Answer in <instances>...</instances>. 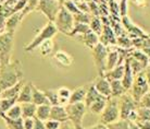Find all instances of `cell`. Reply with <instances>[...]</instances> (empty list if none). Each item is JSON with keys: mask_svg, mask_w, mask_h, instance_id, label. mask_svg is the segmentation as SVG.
Segmentation results:
<instances>
[{"mask_svg": "<svg viewBox=\"0 0 150 129\" xmlns=\"http://www.w3.org/2000/svg\"><path fill=\"white\" fill-rule=\"evenodd\" d=\"M23 80V69L20 60L0 66V92Z\"/></svg>", "mask_w": 150, "mask_h": 129, "instance_id": "obj_1", "label": "cell"}, {"mask_svg": "<svg viewBox=\"0 0 150 129\" xmlns=\"http://www.w3.org/2000/svg\"><path fill=\"white\" fill-rule=\"evenodd\" d=\"M120 104V118L128 122H137V107L138 103L126 92L119 97Z\"/></svg>", "mask_w": 150, "mask_h": 129, "instance_id": "obj_2", "label": "cell"}, {"mask_svg": "<svg viewBox=\"0 0 150 129\" xmlns=\"http://www.w3.org/2000/svg\"><path fill=\"white\" fill-rule=\"evenodd\" d=\"M57 33H58V30H57L54 23L48 22L45 27H42L37 34H36V36L30 41V44H27V45L24 47V50H25V52H33V50L37 49L41 43H44L45 41H47V39H52V38L56 36Z\"/></svg>", "mask_w": 150, "mask_h": 129, "instance_id": "obj_3", "label": "cell"}, {"mask_svg": "<svg viewBox=\"0 0 150 129\" xmlns=\"http://www.w3.org/2000/svg\"><path fill=\"white\" fill-rule=\"evenodd\" d=\"M54 25H56L58 32H60L62 34L69 36L70 33L72 32L73 27L75 25L74 16L71 12H69L65 8L62 6L60 11L58 12V14L54 20Z\"/></svg>", "mask_w": 150, "mask_h": 129, "instance_id": "obj_4", "label": "cell"}, {"mask_svg": "<svg viewBox=\"0 0 150 129\" xmlns=\"http://www.w3.org/2000/svg\"><path fill=\"white\" fill-rule=\"evenodd\" d=\"M99 116H100V123L105 124V125L120 119L119 97H113V96L108 97L105 110H102V113Z\"/></svg>", "mask_w": 150, "mask_h": 129, "instance_id": "obj_5", "label": "cell"}, {"mask_svg": "<svg viewBox=\"0 0 150 129\" xmlns=\"http://www.w3.org/2000/svg\"><path fill=\"white\" fill-rule=\"evenodd\" d=\"M68 112L69 120H71L77 129L83 128V119L86 115L87 107L84 102L81 103H69L65 106Z\"/></svg>", "mask_w": 150, "mask_h": 129, "instance_id": "obj_6", "label": "cell"}, {"mask_svg": "<svg viewBox=\"0 0 150 129\" xmlns=\"http://www.w3.org/2000/svg\"><path fill=\"white\" fill-rule=\"evenodd\" d=\"M13 35L4 32L0 34V66L11 61V52L13 48Z\"/></svg>", "mask_w": 150, "mask_h": 129, "instance_id": "obj_7", "label": "cell"}, {"mask_svg": "<svg viewBox=\"0 0 150 129\" xmlns=\"http://www.w3.org/2000/svg\"><path fill=\"white\" fill-rule=\"evenodd\" d=\"M91 52H93L95 67L98 70V75L105 76V64H107V57H108V47L99 43L98 45L95 46V48L91 49Z\"/></svg>", "mask_w": 150, "mask_h": 129, "instance_id": "obj_8", "label": "cell"}, {"mask_svg": "<svg viewBox=\"0 0 150 129\" xmlns=\"http://www.w3.org/2000/svg\"><path fill=\"white\" fill-rule=\"evenodd\" d=\"M61 6L57 0H39L37 6V11L41 12L49 22H54L58 12L60 11Z\"/></svg>", "mask_w": 150, "mask_h": 129, "instance_id": "obj_9", "label": "cell"}, {"mask_svg": "<svg viewBox=\"0 0 150 129\" xmlns=\"http://www.w3.org/2000/svg\"><path fill=\"white\" fill-rule=\"evenodd\" d=\"M131 95L133 96V99L135 100L136 102L138 103L140 99L144 95L146 94L147 92H149V85L147 83L146 77H145V72H140L134 79L133 85L131 87Z\"/></svg>", "mask_w": 150, "mask_h": 129, "instance_id": "obj_10", "label": "cell"}, {"mask_svg": "<svg viewBox=\"0 0 150 129\" xmlns=\"http://www.w3.org/2000/svg\"><path fill=\"white\" fill-rule=\"evenodd\" d=\"M121 22H122V25L125 29V31L128 33V35H131L129 37L131 38H135V37H149V35H147L145 32H144L142 29L137 25H135L134 23L132 22L129 18L127 15L125 16H122L121 19Z\"/></svg>", "mask_w": 150, "mask_h": 129, "instance_id": "obj_11", "label": "cell"}, {"mask_svg": "<svg viewBox=\"0 0 150 129\" xmlns=\"http://www.w3.org/2000/svg\"><path fill=\"white\" fill-rule=\"evenodd\" d=\"M52 60L59 68H68V67L72 66L74 59L72 57V55H70L67 52H64V50H58L52 56Z\"/></svg>", "mask_w": 150, "mask_h": 129, "instance_id": "obj_12", "label": "cell"}, {"mask_svg": "<svg viewBox=\"0 0 150 129\" xmlns=\"http://www.w3.org/2000/svg\"><path fill=\"white\" fill-rule=\"evenodd\" d=\"M116 35L112 27L110 25H103L101 35L99 36V43L105 46H113L116 45Z\"/></svg>", "mask_w": 150, "mask_h": 129, "instance_id": "obj_13", "label": "cell"}, {"mask_svg": "<svg viewBox=\"0 0 150 129\" xmlns=\"http://www.w3.org/2000/svg\"><path fill=\"white\" fill-rule=\"evenodd\" d=\"M94 85L102 96L110 97L111 96V85H110V80L107 79L105 76H99L96 81H94Z\"/></svg>", "mask_w": 150, "mask_h": 129, "instance_id": "obj_14", "label": "cell"}, {"mask_svg": "<svg viewBox=\"0 0 150 129\" xmlns=\"http://www.w3.org/2000/svg\"><path fill=\"white\" fill-rule=\"evenodd\" d=\"M134 79H135V75L131 68V64H129V61H128V58L125 59L124 61V75L123 78H122V84L123 87H125V90L128 91L131 90L132 85H133V82H134Z\"/></svg>", "mask_w": 150, "mask_h": 129, "instance_id": "obj_15", "label": "cell"}, {"mask_svg": "<svg viewBox=\"0 0 150 129\" xmlns=\"http://www.w3.org/2000/svg\"><path fill=\"white\" fill-rule=\"evenodd\" d=\"M52 120H57V122H67L69 120L68 112L67 108L63 105H53L51 106V110H50V118Z\"/></svg>", "mask_w": 150, "mask_h": 129, "instance_id": "obj_16", "label": "cell"}, {"mask_svg": "<svg viewBox=\"0 0 150 129\" xmlns=\"http://www.w3.org/2000/svg\"><path fill=\"white\" fill-rule=\"evenodd\" d=\"M22 19H23L22 12H14L10 16H8L7 21H6V32L14 34L15 30L18 29L19 24L22 21Z\"/></svg>", "mask_w": 150, "mask_h": 129, "instance_id": "obj_17", "label": "cell"}, {"mask_svg": "<svg viewBox=\"0 0 150 129\" xmlns=\"http://www.w3.org/2000/svg\"><path fill=\"white\" fill-rule=\"evenodd\" d=\"M24 83H25L24 80H22V81L18 82L14 85L1 91L0 92V99H15L18 101V96H19L20 91H21L22 87L24 85Z\"/></svg>", "mask_w": 150, "mask_h": 129, "instance_id": "obj_18", "label": "cell"}, {"mask_svg": "<svg viewBox=\"0 0 150 129\" xmlns=\"http://www.w3.org/2000/svg\"><path fill=\"white\" fill-rule=\"evenodd\" d=\"M33 85L34 84L32 82L24 83V85L20 91L19 96H18V103L22 104V103L32 102V100H33Z\"/></svg>", "mask_w": 150, "mask_h": 129, "instance_id": "obj_19", "label": "cell"}, {"mask_svg": "<svg viewBox=\"0 0 150 129\" xmlns=\"http://www.w3.org/2000/svg\"><path fill=\"white\" fill-rule=\"evenodd\" d=\"M79 39L84 44V45L86 46V47H88L89 49L95 48V46L99 44V35H97L91 30H90L88 33H86V34L79 36Z\"/></svg>", "mask_w": 150, "mask_h": 129, "instance_id": "obj_20", "label": "cell"}, {"mask_svg": "<svg viewBox=\"0 0 150 129\" xmlns=\"http://www.w3.org/2000/svg\"><path fill=\"white\" fill-rule=\"evenodd\" d=\"M89 84H85V85L76 87L74 91H72L71 97H70V103L84 102V101H85V96H86V93H87V90H88Z\"/></svg>", "mask_w": 150, "mask_h": 129, "instance_id": "obj_21", "label": "cell"}, {"mask_svg": "<svg viewBox=\"0 0 150 129\" xmlns=\"http://www.w3.org/2000/svg\"><path fill=\"white\" fill-rule=\"evenodd\" d=\"M100 97H102V95L96 90V87H95V85H94V82L90 83L89 87H88V90H87L86 96H85V101H84V103H85V105H86L87 108L89 107L90 104H93L95 101L99 100Z\"/></svg>", "mask_w": 150, "mask_h": 129, "instance_id": "obj_22", "label": "cell"}, {"mask_svg": "<svg viewBox=\"0 0 150 129\" xmlns=\"http://www.w3.org/2000/svg\"><path fill=\"white\" fill-rule=\"evenodd\" d=\"M119 60H120L119 50H110L109 47H108V57H107V64H105V72L113 69L115 66H117Z\"/></svg>", "mask_w": 150, "mask_h": 129, "instance_id": "obj_23", "label": "cell"}, {"mask_svg": "<svg viewBox=\"0 0 150 129\" xmlns=\"http://www.w3.org/2000/svg\"><path fill=\"white\" fill-rule=\"evenodd\" d=\"M32 102L37 106L38 105H44V104H49V101L46 96L45 91H41L35 85H33V100H32Z\"/></svg>", "mask_w": 150, "mask_h": 129, "instance_id": "obj_24", "label": "cell"}, {"mask_svg": "<svg viewBox=\"0 0 150 129\" xmlns=\"http://www.w3.org/2000/svg\"><path fill=\"white\" fill-rule=\"evenodd\" d=\"M124 75V64H117L113 69L107 71L105 73V77L109 80H122Z\"/></svg>", "mask_w": 150, "mask_h": 129, "instance_id": "obj_25", "label": "cell"}, {"mask_svg": "<svg viewBox=\"0 0 150 129\" xmlns=\"http://www.w3.org/2000/svg\"><path fill=\"white\" fill-rule=\"evenodd\" d=\"M110 85H111V96L113 97H120L125 92H127L123 87L121 80H110Z\"/></svg>", "mask_w": 150, "mask_h": 129, "instance_id": "obj_26", "label": "cell"}, {"mask_svg": "<svg viewBox=\"0 0 150 129\" xmlns=\"http://www.w3.org/2000/svg\"><path fill=\"white\" fill-rule=\"evenodd\" d=\"M22 118H34L36 115L37 105H35L33 102L30 103H22Z\"/></svg>", "mask_w": 150, "mask_h": 129, "instance_id": "obj_27", "label": "cell"}, {"mask_svg": "<svg viewBox=\"0 0 150 129\" xmlns=\"http://www.w3.org/2000/svg\"><path fill=\"white\" fill-rule=\"evenodd\" d=\"M50 110H51V105H49V104L38 105L35 117L42 120V122H47L50 118Z\"/></svg>", "mask_w": 150, "mask_h": 129, "instance_id": "obj_28", "label": "cell"}, {"mask_svg": "<svg viewBox=\"0 0 150 129\" xmlns=\"http://www.w3.org/2000/svg\"><path fill=\"white\" fill-rule=\"evenodd\" d=\"M107 100H108V97H105V96H102V97H100L99 100L95 101L93 104H90L89 107H88L87 110H89L90 112L93 113V114L100 115L102 113V110H105V104H107Z\"/></svg>", "mask_w": 150, "mask_h": 129, "instance_id": "obj_29", "label": "cell"}, {"mask_svg": "<svg viewBox=\"0 0 150 129\" xmlns=\"http://www.w3.org/2000/svg\"><path fill=\"white\" fill-rule=\"evenodd\" d=\"M58 95H59V105L67 106L70 103V97H71L72 91L67 87H61L58 90Z\"/></svg>", "mask_w": 150, "mask_h": 129, "instance_id": "obj_30", "label": "cell"}, {"mask_svg": "<svg viewBox=\"0 0 150 129\" xmlns=\"http://www.w3.org/2000/svg\"><path fill=\"white\" fill-rule=\"evenodd\" d=\"M90 31L89 24H85V23H75L74 27L72 32L70 33V37H75V36H82V35L86 34Z\"/></svg>", "mask_w": 150, "mask_h": 129, "instance_id": "obj_31", "label": "cell"}, {"mask_svg": "<svg viewBox=\"0 0 150 129\" xmlns=\"http://www.w3.org/2000/svg\"><path fill=\"white\" fill-rule=\"evenodd\" d=\"M129 56H132L133 58H135L136 60H138L140 64H144V67L147 68L148 64H149V58L147 56V54L142 49H134L132 50Z\"/></svg>", "mask_w": 150, "mask_h": 129, "instance_id": "obj_32", "label": "cell"}, {"mask_svg": "<svg viewBox=\"0 0 150 129\" xmlns=\"http://www.w3.org/2000/svg\"><path fill=\"white\" fill-rule=\"evenodd\" d=\"M53 45L54 44H53L52 39H47L44 43H41L37 49L39 50V53H40L42 57H48V56H50V54L52 53Z\"/></svg>", "mask_w": 150, "mask_h": 129, "instance_id": "obj_33", "label": "cell"}, {"mask_svg": "<svg viewBox=\"0 0 150 129\" xmlns=\"http://www.w3.org/2000/svg\"><path fill=\"white\" fill-rule=\"evenodd\" d=\"M89 27H90V30L95 32L97 35H101L102 33V30H103V23H102L101 19L98 16V15H94L91 20H90V23H89Z\"/></svg>", "mask_w": 150, "mask_h": 129, "instance_id": "obj_34", "label": "cell"}, {"mask_svg": "<svg viewBox=\"0 0 150 129\" xmlns=\"http://www.w3.org/2000/svg\"><path fill=\"white\" fill-rule=\"evenodd\" d=\"M4 116L8 118H11V119H19V118H22V107H21V104L20 103H16L13 106L8 110L6 113H4Z\"/></svg>", "mask_w": 150, "mask_h": 129, "instance_id": "obj_35", "label": "cell"}, {"mask_svg": "<svg viewBox=\"0 0 150 129\" xmlns=\"http://www.w3.org/2000/svg\"><path fill=\"white\" fill-rule=\"evenodd\" d=\"M6 123V126L8 129H24V125H23V118H19V119H11L4 116L2 118Z\"/></svg>", "mask_w": 150, "mask_h": 129, "instance_id": "obj_36", "label": "cell"}, {"mask_svg": "<svg viewBox=\"0 0 150 129\" xmlns=\"http://www.w3.org/2000/svg\"><path fill=\"white\" fill-rule=\"evenodd\" d=\"M108 128L109 129H128V126H129V122L126 120V119H117L115 122L111 123V124H108Z\"/></svg>", "mask_w": 150, "mask_h": 129, "instance_id": "obj_37", "label": "cell"}, {"mask_svg": "<svg viewBox=\"0 0 150 129\" xmlns=\"http://www.w3.org/2000/svg\"><path fill=\"white\" fill-rule=\"evenodd\" d=\"M116 45L121 46V48H124V49H128L133 46V43H132V38L127 37L126 35H123V36H119L116 38Z\"/></svg>", "mask_w": 150, "mask_h": 129, "instance_id": "obj_38", "label": "cell"}, {"mask_svg": "<svg viewBox=\"0 0 150 129\" xmlns=\"http://www.w3.org/2000/svg\"><path fill=\"white\" fill-rule=\"evenodd\" d=\"M74 16V21L75 23H85V24H89L90 20L93 16H90L87 12H79V13H75L73 14Z\"/></svg>", "mask_w": 150, "mask_h": 129, "instance_id": "obj_39", "label": "cell"}, {"mask_svg": "<svg viewBox=\"0 0 150 129\" xmlns=\"http://www.w3.org/2000/svg\"><path fill=\"white\" fill-rule=\"evenodd\" d=\"M46 96L49 101V104L53 106V105H59V95L57 90H47L45 91Z\"/></svg>", "mask_w": 150, "mask_h": 129, "instance_id": "obj_40", "label": "cell"}, {"mask_svg": "<svg viewBox=\"0 0 150 129\" xmlns=\"http://www.w3.org/2000/svg\"><path fill=\"white\" fill-rule=\"evenodd\" d=\"M137 120H150V108L143 106L137 107Z\"/></svg>", "mask_w": 150, "mask_h": 129, "instance_id": "obj_41", "label": "cell"}, {"mask_svg": "<svg viewBox=\"0 0 150 129\" xmlns=\"http://www.w3.org/2000/svg\"><path fill=\"white\" fill-rule=\"evenodd\" d=\"M16 103H18V101L15 99H0V108L4 114L8 110H10Z\"/></svg>", "mask_w": 150, "mask_h": 129, "instance_id": "obj_42", "label": "cell"}, {"mask_svg": "<svg viewBox=\"0 0 150 129\" xmlns=\"http://www.w3.org/2000/svg\"><path fill=\"white\" fill-rule=\"evenodd\" d=\"M38 1H39V0H27L26 6H25L24 10L22 11L23 16L28 14L30 12L36 10V9H37V6H38Z\"/></svg>", "mask_w": 150, "mask_h": 129, "instance_id": "obj_43", "label": "cell"}, {"mask_svg": "<svg viewBox=\"0 0 150 129\" xmlns=\"http://www.w3.org/2000/svg\"><path fill=\"white\" fill-rule=\"evenodd\" d=\"M62 6H63L69 12H71L72 14H75V13L81 12L79 11V9L77 8V6H76V4H75L74 1H72V0H67Z\"/></svg>", "mask_w": 150, "mask_h": 129, "instance_id": "obj_44", "label": "cell"}, {"mask_svg": "<svg viewBox=\"0 0 150 129\" xmlns=\"http://www.w3.org/2000/svg\"><path fill=\"white\" fill-rule=\"evenodd\" d=\"M138 106H143L150 108V92H147L138 102Z\"/></svg>", "mask_w": 150, "mask_h": 129, "instance_id": "obj_45", "label": "cell"}, {"mask_svg": "<svg viewBox=\"0 0 150 129\" xmlns=\"http://www.w3.org/2000/svg\"><path fill=\"white\" fill-rule=\"evenodd\" d=\"M127 0H121L119 8H120V16H125L127 15Z\"/></svg>", "mask_w": 150, "mask_h": 129, "instance_id": "obj_46", "label": "cell"}, {"mask_svg": "<svg viewBox=\"0 0 150 129\" xmlns=\"http://www.w3.org/2000/svg\"><path fill=\"white\" fill-rule=\"evenodd\" d=\"M45 125L46 129H59L61 123L57 122V120H52V119H48L47 122H45Z\"/></svg>", "mask_w": 150, "mask_h": 129, "instance_id": "obj_47", "label": "cell"}, {"mask_svg": "<svg viewBox=\"0 0 150 129\" xmlns=\"http://www.w3.org/2000/svg\"><path fill=\"white\" fill-rule=\"evenodd\" d=\"M27 0H18V2L14 4L13 7V11L14 12H22L24 10V8L26 6Z\"/></svg>", "mask_w": 150, "mask_h": 129, "instance_id": "obj_48", "label": "cell"}, {"mask_svg": "<svg viewBox=\"0 0 150 129\" xmlns=\"http://www.w3.org/2000/svg\"><path fill=\"white\" fill-rule=\"evenodd\" d=\"M34 123H35V117L34 118H23L24 129H33L34 128Z\"/></svg>", "mask_w": 150, "mask_h": 129, "instance_id": "obj_49", "label": "cell"}, {"mask_svg": "<svg viewBox=\"0 0 150 129\" xmlns=\"http://www.w3.org/2000/svg\"><path fill=\"white\" fill-rule=\"evenodd\" d=\"M59 129H77V128H76V126L71 120H67V122L61 123L60 128Z\"/></svg>", "mask_w": 150, "mask_h": 129, "instance_id": "obj_50", "label": "cell"}, {"mask_svg": "<svg viewBox=\"0 0 150 129\" xmlns=\"http://www.w3.org/2000/svg\"><path fill=\"white\" fill-rule=\"evenodd\" d=\"M33 129H46L45 122H42L40 119L35 117V123H34V128Z\"/></svg>", "mask_w": 150, "mask_h": 129, "instance_id": "obj_51", "label": "cell"}, {"mask_svg": "<svg viewBox=\"0 0 150 129\" xmlns=\"http://www.w3.org/2000/svg\"><path fill=\"white\" fill-rule=\"evenodd\" d=\"M136 123L140 129H150V120H137Z\"/></svg>", "mask_w": 150, "mask_h": 129, "instance_id": "obj_52", "label": "cell"}, {"mask_svg": "<svg viewBox=\"0 0 150 129\" xmlns=\"http://www.w3.org/2000/svg\"><path fill=\"white\" fill-rule=\"evenodd\" d=\"M82 129H109V128H108V126L105 125V124L98 123V124H96V125L90 126V127H87V128H84V127H83Z\"/></svg>", "mask_w": 150, "mask_h": 129, "instance_id": "obj_53", "label": "cell"}, {"mask_svg": "<svg viewBox=\"0 0 150 129\" xmlns=\"http://www.w3.org/2000/svg\"><path fill=\"white\" fill-rule=\"evenodd\" d=\"M132 2L135 4L136 7H138V8H144V7H146V0H132Z\"/></svg>", "mask_w": 150, "mask_h": 129, "instance_id": "obj_54", "label": "cell"}, {"mask_svg": "<svg viewBox=\"0 0 150 129\" xmlns=\"http://www.w3.org/2000/svg\"><path fill=\"white\" fill-rule=\"evenodd\" d=\"M145 77H146V80H147V83H148V85H149L150 87V67L149 68H146L145 69Z\"/></svg>", "mask_w": 150, "mask_h": 129, "instance_id": "obj_55", "label": "cell"}, {"mask_svg": "<svg viewBox=\"0 0 150 129\" xmlns=\"http://www.w3.org/2000/svg\"><path fill=\"white\" fill-rule=\"evenodd\" d=\"M128 129H140L137 125L136 122H129V126H128Z\"/></svg>", "mask_w": 150, "mask_h": 129, "instance_id": "obj_56", "label": "cell"}, {"mask_svg": "<svg viewBox=\"0 0 150 129\" xmlns=\"http://www.w3.org/2000/svg\"><path fill=\"white\" fill-rule=\"evenodd\" d=\"M57 1H58V2H59V4H60L61 6H62V4H63L64 2H65V1H67V0H57Z\"/></svg>", "mask_w": 150, "mask_h": 129, "instance_id": "obj_57", "label": "cell"}, {"mask_svg": "<svg viewBox=\"0 0 150 129\" xmlns=\"http://www.w3.org/2000/svg\"><path fill=\"white\" fill-rule=\"evenodd\" d=\"M4 114L2 113V110H1V108H0V118H4Z\"/></svg>", "mask_w": 150, "mask_h": 129, "instance_id": "obj_58", "label": "cell"}, {"mask_svg": "<svg viewBox=\"0 0 150 129\" xmlns=\"http://www.w3.org/2000/svg\"><path fill=\"white\" fill-rule=\"evenodd\" d=\"M6 1H7V0H0V2H1V4H4Z\"/></svg>", "mask_w": 150, "mask_h": 129, "instance_id": "obj_59", "label": "cell"}]
</instances>
